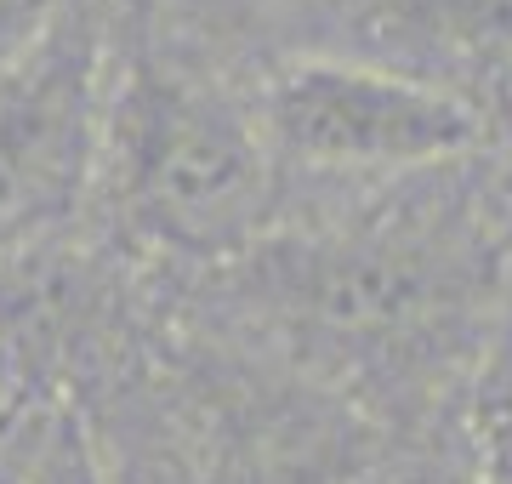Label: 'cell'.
Here are the masks:
<instances>
[{
    "label": "cell",
    "instance_id": "1",
    "mask_svg": "<svg viewBox=\"0 0 512 484\" xmlns=\"http://www.w3.org/2000/svg\"><path fill=\"white\" fill-rule=\"evenodd\" d=\"M274 166L251 114L183 75L131 69L109 92L97 171H109L126 223L171 251H245L274 217Z\"/></svg>",
    "mask_w": 512,
    "mask_h": 484
},
{
    "label": "cell",
    "instance_id": "2",
    "mask_svg": "<svg viewBox=\"0 0 512 484\" xmlns=\"http://www.w3.org/2000/svg\"><path fill=\"white\" fill-rule=\"evenodd\" d=\"M256 126L279 166L325 177H399L456 166L490 137L473 97L393 63L302 57L262 92Z\"/></svg>",
    "mask_w": 512,
    "mask_h": 484
},
{
    "label": "cell",
    "instance_id": "3",
    "mask_svg": "<svg viewBox=\"0 0 512 484\" xmlns=\"http://www.w3.org/2000/svg\"><path fill=\"white\" fill-rule=\"evenodd\" d=\"M103 57L86 23L63 18L0 80V262L69 217L103 166Z\"/></svg>",
    "mask_w": 512,
    "mask_h": 484
},
{
    "label": "cell",
    "instance_id": "4",
    "mask_svg": "<svg viewBox=\"0 0 512 484\" xmlns=\"http://www.w3.org/2000/svg\"><path fill=\"white\" fill-rule=\"evenodd\" d=\"M291 268V291L330 336H410L433 319V297H450V251L416 234H359L308 245Z\"/></svg>",
    "mask_w": 512,
    "mask_h": 484
},
{
    "label": "cell",
    "instance_id": "5",
    "mask_svg": "<svg viewBox=\"0 0 512 484\" xmlns=\"http://www.w3.org/2000/svg\"><path fill=\"white\" fill-rule=\"evenodd\" d=\"M467 462L484 484H512V262L478 319V359L467 376Z\"/></svg>",
    "mask_w": 512,
    "mask_h": 484
},
{
    "label": "cell",
    "instance_id": "6",
    "mask_svg": "<svg viewBox=\"0 0 512 484\" xmlns=\"http://www.w3.org/2000/svg\"><path fill=\"white\" fill-rule=\"evenodd\" d=\"M23 484H109V473L97 462L86 428L52 410L35 422L29 445H23Z\"/></svg>",
    "mask_w": 512,
    "mask_h": 484
},
{
    "label": "cell",
    "instance_id": "7",
    "mask_svg": "<svg viewBox=\"0 0 512 484\" xmlns=\"http://www.w3.org/2000/svg\"><path fill=\"white\" fill-rule=\"evenodd\" d=\"M63 18H69L63 0H0V80L12 75Z\"/></svg>",
    "mask_w": 512,
    "mask_h": 484
},
{
    "label": "cell",
    "instance_id": "8",
    "mask_svg": "<svg viewBox=\"0 0 512 484\" xmlns=\"http://www.w3.org/2000/svg\"><path fill=\"white\" fill-rule=\"evenodd\" d=\"M393 484H484V479H478V467L467 462V456H439V462L404 467Z\"/></svg>",
    "mask_w": 512,
    "mask_h": 484
},
{
    "label": "cell",
    "instance_id": "9",
    "mask_svg": "<svg viewBox=\"0 0 512 484\" xmlns=\"http://www.w3.org/2000/svg\"><path fill=\"white\" fill-rule=\"evenodd\" d=\"M495 205H501V211L512 217V160H507L501 171H495Z\"/></svg>",
    "mask_w": 512,
    "mask_h": 484
},
{
    "label": "cell",
    "instance_id": "10",
    "mask_svg": "<svg viewBox=\"0 0 512 484\" xmlns=\"http://www.w3.org/2000/svg\"><path fill=\"white\" fill-rule=\"evenodd\" d=\"M0 484H23V450L18 456H0Z\"/></svg>",
    "mask_w": 512,
    "mask_h": 484
}]
</instances>
